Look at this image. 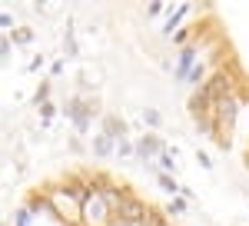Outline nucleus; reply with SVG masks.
Wrapping results in <instances>:
<instances>
[{"mask_svg":"<svg viewBox=\"0 0 249 226\" xmlns=\"http://www.w3.org/2000/svg\"><path fill=\"white\" fill-rule=\"evenodd\" d=\"M63 116L73 123L77 136H87V133L93 130V116H103V113H100V100H96V96H83V94L67 96Z\"/></svg>","mask_w":249,"mask_h":226,"instance_id":"nucleus-1","label":"nucleus"},{"mask_svg":"<svg viewBox=\"0 0 249 226\" xmlns=\"http://www.w3.org/2000/svg\"><path fill=\"white\" fill-rule=\"evenodd\" d=\"M210 40H213V30H206V27H203V34L193 40L190 47L176 50V63H173V80H176V83H186V76L193 74V67H196L203 56L210 54V50H206V47H210Z\"/></svg>","mask_w":249,"mask_h":226,"instance_id":"nucleus-2","label":"nucleus"},{"mask_svg":"<svg viewBox=\"0 0 249 226\" xmlns=\"http://www.w3.org/2000/svg\"><path fill=\"white\" fill-rule=\"evenodd\" d=\"M133 140H136V163H143V167H153L156 160L170 150L160 133H143V136H133Z\"/></svg>","mask_w":249,"mask_h":226,"instance_id":"nucleus-3","label":"nucleus"},{"mask_svg":"<svg viewBox=\"0 0 249 226\" xmlns=\"http://www.w3.org/2000/svg\"><path fill=\"white\" fill-rule=\"evenodd\" d=\"M193 14V3H176L166 10V20H163V37H173L176 30L186 27V17Z\"/></svg>","mask_w":249,"mask_h":226,"instance_id":"nucleus-4","label":"nucleus"},{"mask_svg":"<svg viewBox=\"0 0 249 226\" xmlns=\"http://www.w3.org/2000/svg\"><path fill=\"white\" fill-rule=\"evenodd\" d=\"M100 130L110 133L116 143H120V140H130V127H126V120L116 116V113H103V116H100Z\"/></svg>","mask_w":249,"mask_h":226,"instance_id":"nucleus-5","label":"nucleus"},{"mask_svg":"<svg viewBox=\"0 0 249 226\" xmlns=\"http://www.w3.org/2000/svg\"><path fill=\"white\" fill-rule=\"evenodd\" d=\"M90 153H93L96 160H110V156H116V140L110 136V133H96V136H90Z\"/></svg>","mask_w":249,"mask_h":226,"instance_id":"nucleus-6","label":"nucleus"},{"mask_svg":"<svg viewBox=\"0 0 249 226\" xmlns=\"http://www.w3.org/2000/svg\"><path fill=\"white\" fill-rule=\"evenodd\" d=\"M50 94H53V83H50V80H40V87H37V94H34L30 103L40 110V107H47V103H50Z\"/></svg>","mask_w":249,"mask_h":226,"instance_id":"nucleus-7","label":"nucleus"},{"mask_svg":"<svg viewBox=\"0 0 249 226\" xmlns=\"http://www.w3.org/2000/svg\"><path fill=\"white\" fill-rule=\"evenodd\" d=\"M166 216H186L190 213V200H183V196H173V200H166Z\"/></svg>","mask_w":249,"mask_h":226,"instance_id":"nucleus-8","label":"nucleus"},{"mask_svg":"<svg viewBox=\"0 0 249 226\" xmlns=\"http://www.w3.org/2000/svg\"><path fill=\"white\" fill-rule=\"evenodd\" d=\"M140 120H143V127H150V133H156L160 127H163V113L153 110V107H146V110L140 113Z\"/></svg>","mask_w":249,"mask_h":226,"instance_id":"nucleus-9","label":"nucleus"},{"mask_svg":"<svg viewBox=\"0 0 249 226\" xmlns=\"http://www.w3.org/2000/svg\"><path fill=\"white\" fill-rule=\"evenodd\" d=\"M156 170H160V173H170V176H176V170H179V163H176V153L166 150L160 160H156Z\"/></svg>","mask_w":249,"mask_h":226,"instance_id":"nucleus-10","label":"nucleus"},{"mask_svg":"<svg viewBox=\"0 0 249 226\" xmlns=\"http://www.w3.org/2000/svg\"><path fill=\"white\" fill-rule=\"evenodd\" d=\"M63 54H67V60H70V56H80L77 37H73V27H70V23H67V30H63Z\"/></svg>","mask_w":249,"mask_h":226,"instance_id":"nucleus-11","label":"nucleus"},{"mask_svg":"<svg viewBox=\"0 0 249 226\" xmlns=\"http://www.w3.org/2000/svg\"><path fill=\"white\" fill-rule=\"evenodd\" d=\"M143 226H176V223L166 216V209H150V216H146Z\"/></svg>","mask_w":249,"mask_h":226,"instance_id":"nucleus-12","label":"nucleus"},{"mask_svg":"<svg viewBox=\"0 0 249 226\" xmlns=\"http://www.w3.org/2000/svg\"><path fill=\"white\" fill-rule=\"evenodd\" d=\"M10 40H14V43H20V47H27V43L34 40V30H30V27H17V30L10 34Z\"/></svg>","mask_w":249,"mask_h":226,"instance_id":"nucleus-13","label":"nucleus"},{"mask_svg":"<svg viewBox=\"0 0 249 226\" xmlns=\"http://www.w3.org/2000/svg\"><path fill=\"white\" fill-rule=\"evenodd\" d=\"M170 7H166V0H150L146 3V17H163Z\"/></svg>","mask_w":249,"mask_h":226,"instance_id":"nucleus-14","label":"nucleus"},{"mask_svg":"<svg viewBox=\"0 0 249 226\" xmlns=\"http://www.w3.org/2000/svg\"><path fill=\"white\" fill-rule=\"evenodd\" d=\"M0 56H3V60H10V56H14V40L7 37V34L0 37Z\"/></svg>","mask_w":249,"mask_h":226,"instance_id":"nucleus-15","label":"nucleus"},{"mask_svg":"<svg viewBox=\"0 0 249 226\" xmlns=\"http://www.w3.org/2000/svg\"><path fill=\"white\" fill-rule=\"evenodd\" d=\"M53 113H57V103H47V107H40V116H43V127H50Z\"/></svg>","mask_w":249,"mask_h":226,"instance_id":"nucleus-16","label":"nucleus"},{"mask_svg":"<svg viewBox=\"0 0 249 226\" xmlns=\"http://www.w3.org/2000/svg\"><path fill=\"white\" fill-rule=\"evenodd\" d=\"M0 27H3V34H7V37L14 34V30H10V27H14V17H10V10H3V14H0Z\"/></svg>","mask_w":249,"mask_h":226,"instance_id":"nucleus-17","label":"nucleus"},{"mask_svg":"<svg viewBox=\"0 0 249 226\" xmlns=\"http://www.w3.org/2000/svg\"><path fill=\"white\" fill-rule=\"evenodd\" d=\"M196 163H199L203 170H213V160H210V153H206V150H196Z\"/></svg>","mask_w":249,"mask_h":226,"instance_id":"nucleus-18","label":"nucleus"},{"mask_svg":"<svg viewBox=\"0 0 249 226\" xmlns=\"http://www.w3.org/2000/svg\"><path fill=\"white\" fill-rule=\"evenodd\" d=\"M63 70H67V60H63V56H57V60L50 63V74H53V76H60Z\"/></svg>","mask_w":249,"mask_h":226,"instance_id":"nucleus-19","label":"nucleus"},{"mask_svg":"<svg viewBox=\"0 0 249 226\" xmlns=\"http://www.w3.org/2000/svg\"><path fill=\"white\" fill-rule=\"evenodd\" d=\"M43 63H47V56H43V54L34 56V60H30V70H43Z\"/></svg>","mask_w":249,"mask_h":226,"instance_id":"nucleus-20","label":"nucleus"},{"mask_svg":"<svg viewBox=\"0 0 249 226\" xmlns=\"http://www.w3.org/2000/svg\"><path fill=\"white\" fill-rule=\"evenodd\" d=\"M179 196H183V200H190V203H193V200H196V189H190V187H183V193H179Z\"/></svg>","mask_w":249,"mask_h":226,"instance_id":"nucleus-21","label":"nucleus"},{"mask_svg":"<svg viewBox=\"0 0 249 226\" xmlns=\"http://www.w3.org/2000/svg\"><path fill=\"white\" fill-rule=\"evenodd\" d=\"M70 150H73V153H83V143H80L77 136H73V140H70Z\"/></svg>","mask_w":249,"mask_h":226,"instance_id":"nucleus-22","label":"nucleus"},{"mask_svg":"<svg viewBox=\"0 0 249 226\" xmlns=\"http://www.w3.org/2000/svg\"><path fill=\"white\" fill-rule=\"evenodd\" d=\"M246 170H249V150H246Z\"/></svg>","mask_w":249,"mask_h":226,"instance_id":"nucleus-23","label":"nucleus"}]
</instances>
